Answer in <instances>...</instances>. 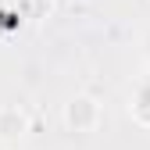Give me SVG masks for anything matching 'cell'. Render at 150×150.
<instances>
[{"label": "cell", "instance_id": "4", "mask_svg": "<svg viewBox=\"0 0 150 150\" xmlns=\"http://www.w3.org/2000/svg\"><path fill=\"white\" fill-rule=\"evenodd\" d=\"M143 54H146V61H150V29L143 32Z\"/></svg>", "mask_w": 150, "mask_h": 150}, {"label": "cell", "instance_id": "1", "mask_svg": "<svg viewBox=\"0 0 150 150\" xmlns=\"http://www.w3.org/2000/svg\"><path fill=\"white\" fill-rule=\"evenodd\" d=\"M104 122V111H100V100L89 97V93H79L64 104V129L68 132H79V136H89L97 132Z\"/></svg>", "mask_w": 150, "mask_h": 150}, {"label": "cell", "instance_id": "2", "mask_svg": "<svg viewBox=\"0 0 150 150\" xmlns=\"http://www.w3.org/2000/svg\"><path fill=\"white\" fill-rule=\"evenodd\" d=\"M29 132V115L18 104H0V143H14Z\"/></svg>", "mask_w": 150, "mask_h": 150}, {"label": "cell", "instance_id": "3", "mask_svg": "<svg viewBox=\"0 0 150 150\" xmlns=\"http://www.w3.org/2000/svg\"><path fill=\"white\" fill-rule=\"evenodd\" d=\"M129 115L139 129H150V75H143L129 93Z\"/></svg>", "mask_w": 150, "mask_h": 150}]
</instances>
